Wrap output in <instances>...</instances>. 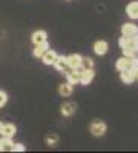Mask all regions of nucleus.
Masks as SVG:
<instances>
[{
    "label": "nucleus",
    "mask_w": 138,
    "mask_h": 153,
    "mask_svg": "<svg viewBox=\"0 0 138 153\" xmlns=\"http://www.w3.org/2000/svg\"><path fill=\"white\" fill-rule=\"evenodd\" d=\"M12 143L11 141V138H8V136H3L2 139H0V152H5V150H11L12 149Z\"/></svg>",
    "instance_id": "dca6fc26"
},
{
    "label": "nucleus",
    "mask_w": 138,
    "mask_h": 153,
    "mask_svg": "<svg viewBox=\"0 0 138 153\" xmlns=\"http://www.w3.org/2000/svg\"><path fill=\"white\" fill-rule=\"evenodd\" d=\"M81 68L83 69H92L94 68V60L89 57H83L81 58Z\"/></svg>",
    "instance_id": "f3484780"
},
{
    "label": "nucleus",
    "mask_w": 138,
    "mask_h": 153,
    "mask_svg": "<svg viewBox=\"0 0 138 153\" xmlns=\"http://www.w3.org/2000/svg\"><path fill=\"white\" fill-rule=\"evenodd\" d=\"M57 143H58V136H57L55 133H51V135L46 136V144H48L49 147H54Z\"/></svg>",
    "instance_id": "a211bd4d"
},
{
    "label": "nucleus",
    "mask_w": 138,
    "mask_h": 153,
    "mask_svg": "<svg viewBox=\"0 0 138 153\" xmlns=\"http://www.w3.org/2000/svg\"><path fill=\"white\" fill-rule=\"evenodd\" d=\"M58 94L63 97V98L71 97V95H72V84H69V83L60 84V87H58Z\"/></svg>",
    "instance_id": "2eb2a0df"
},
{
    "label": "nucleus",
    "mask_w": 138,
    "mask_h": 153,
    "mask_svg": "<svg viewBox=\"0 0 138 153\" xmlns=\"http://www.w3.org/2000/svg\"><path fill=\"white\" fill-rule=\"evenodd\" d=\"M121 34L126 37H132L134 34H137V26L134 23H124L121 26Z\"/></svg>",
    "instance_id": "9b49d317"
},
{
    "label": "nucleus",
    "mask_w": 138,
    "mask_h": 153,
    "mask_svg": "<svg viewBox=\"0 0 138 153\" xmlns=\"http://www.w3.org/2000/svg\"><path fill=\"white\" fill-rule=\"evenodd\" d=\"M2 129H3V123L0 121V135H2Z\"/></svg>",
    "instance_id": "b1692460"
},
{
    "label": "nucleus",
    "mask_w": 138,
    "mask_h": 153,
    "mask_svg": "<svg viewBox=\"0 0 138 153\" xmlns=\"http://www.w3.org/2000/svg\"><path fill=\"white\" fill-rule=\"evenodd\" d=\"M6 103H8V95H6V92L0 91V107H3Z\"/></svg>",
    "instance_id": "412c9836"
},
{
    "label": "nucleus",
    "mask_w": 138,
    "mask_h": 153,
    "mask_svg": "<svg viewBox=\"0 0 138 153\" xmlns=\"http://www.w3.org/2000/svg\"><path fill=\"white\" fill-rule=\"evenodd\" d=\"M106 130H107V126H106V123L104 121H101V120H92L91 121V124H89V132H91V135H94V136H103L104 133H106Z\"/></svg>",
    "instance_id": "f257e3e1"
},
{
    "label": "nucleus",
    "mask_w": 138,
    "mask_h": 153,
    "mask_svg": "<svg viewBox=\"0 0 138 153\" xmlns=\"http://www.w3.org/2000/svg\"><path fill=\"white\" fill-rule=\"evenodd\" d=\"M118 45H120V48L123 49V48H128V46H132V43H131V37H126V35H123L120 40H118Z\"/></svg>",
    "instance_id": "6ab92c4d"
},
{
    "label": "nucleus",
    "mask_w": 138,
    "mask_h": 153,
    "mask_svg": "<svg viewBox=\"0 0 138 153\" xmlns=\"http://www.w3.org/2000/svg\"><path fill=\"white\" fill-rule=\"evenodd\" d=\"M94 76H95L94 68H92V69H83L81 74H80V81H78V83H81L83 86H87V84L92 83Z\"/></svg>",
    "instance_id": "7ed1b4c3"
},
{
    "label": "nucleus",
    "mask_w": 138,
    "mask_h": 153,
    "mask_svg": "<svg viewBox=\"0 0 138 153\" xmlns=\"http://www.w3.org/2000/svg\"><path fill=\"white\" fill-rule=\"evenodd\" d=\"M126 14L131 19H138V0H137V2H131L126 6Z\"/></svg>",
    "instance_id": "9d476101"
},
{
    "label": "nucleus",
    "mask_w": 138,
    "mask_h": 153,
    "mask_svg": "<svg viewBox=\"0 0 138 153\" xmlns=\"http://www.w3.org/2000/svg\"><path fill=\"white\" fill-rule=\"evenodd\" d=\"M137 32H138V29H137Z\"/></svg>",
    "instance_id": "a878e982"
},
{
    "label": "nucleus",
    "mask_w": 138,
    "mask_h": 153,
    "mask_svg": "<svg viewBox=\"0 0 138 153\" xmlns=\"http://www.w3.org/2000/svg\"><path fill=\"white\" fill-rule=\"evenodd\" d=\"M16 133H17V127L14 124H3V129H2V135L3 136L12 138Z\"/></svg>",
    "instance_id": "4468645a"
},
{
    "label": "nucleus",
    "mask_w": 138,
    "mask_h": 153,
    "mask_svg": "<svg viewBox=\"0 0 138 153\" xmlns=\"http://www.w3.org/2000/svg\"><path fill=\"white\" fill-rule=\"evenodd\" d=\"M135 80L138 81V71H137V74H135Z\"/></svg>",
    "instance_id": "393cba45"
},
{
    "label": "nucleus",
    "mask_w": 138,
    "mask_h": 153,
    "mask_svg": "<svg viewBox=\"0 0 138 153\" xmlns=\"http://www.w3.org/2000/svg\"><path fill=\"white\" fill-rule=\"evenodd\" d=\"M115 68H117V71L131 69V58H128V57H121V58H118L117 63H115Z\"/></svg>",
    "instance_id": "ddd939ff"
},
{
    "label": "nucleus",
    "mask_w": 138,
    "mask_h": 153,
    "mask_svg": "<svg viewBox=\"0 0 138 153\" xmlns=\"http://www.w3.org/2000/svg\"><path fill=\"white\" fill-rule=\"evenodd\" d=\"M40 58L43 60V63H45L46 66H51V65H54V61H55V58H57V52L49 48Z\"/></svg>",
    "instance_id": "423d86ee"
},
{
    "label": "nucleus",
    "mask_w": 138,
    "mask_h": 153,
    "mask_svg": "<svg viewBox=\"0 0 138 153\" xmlns=\"http://www.w3.org/2000/svg\"><path fill=\"white\" fill-rule=\"evenodd\" d=\"M131 43H132V48H134L135 51H138V34H134V35L131 37Z\"/></svg>",
    "instance_id": "5701e85b"
},
{
    "label": "nucleus",
    "mask_w": 138,
    "mask_h": 153,
    "mask_svg": "<svg viewBox=\"0 0 138 153\" xmlns=\"http://www.w3.org/2000/svg\"><path fill=\"white\" fill-rule=\"evenodd\" d=\"M12 152H25L26 150V147H25L22 143H17V144H12V149H11Z\"/></svg>",
    "instance_id": "4be33fe9"
},
{
    "label": "nucleus",
    "mask_w": 138,
    "mask_h": 153,
    "mask_svg": "<svg viewBox=\"0 0 138 153\" xmlns=\"http://www.w3.org/2000/svg\"><path fill=\"white\" fill-rule=\"evenodd\" d=\"M107 51H109V45H107V42H104V40H98V42H95L94 43V52L97 54V55H106L107 54Z\"/></svg>",
    "instance_id": "39448f33"
},
{
    "label": "nucleus",
    "mask_w": 138,
    "mask_h": 153,
    "mask_svg": "<svg viewBox=\"0 0 138 153\" xmlns=\"http://www.w3.org/2000/svg\"><path fill=\"white\" fill-rule=\"evenodd\" d=\"M81 55L80 54H71L69 57H66V61H68V68L71 69H75V68H78L81 66Z\"/></svg>",
    "instance_id": "0eeeda50"
},
{
    "label": "nucleus",
    "mask_w": 138,
    "mask_h": 153,
    "mask_svg": "<svg viewBox=\"0 0 138 153\" xmlns=\"http://www.w3.org/2000/svg\"><path fill=\"white\" fill-rule=\"evenodd\" d=\"M123 51V57H128V58H132L134 55H135V52L137 51L132 48V46H128V48H123L121 49Z\"/></svg>",
    "instance_id": "aec40b11"
},
{
    "label": "nucleus",
    "mask_w": 138,
    "mask_h": 153,
    "mask_svg": "<svg viewBox=\"0 0 138 153\" xmlns=\"http://www.w3.org/2000/svg\"><path fill=\"white\" fill-rule=\"evenodd\" d=\"M58 72H65L66 68H68V61H66V57L65 55H57L55 61H54V65H52Z\"/></svg>",
    "instance_id": "1a4fd4ad"
},
{
    "label": "nucleus",
    "mask_w": 138,
    "mask_h": 153,
    "mask_svg": "<svg viewBox=\"0 0 138 153\" xmlns=\"http://www.w3.org/2000/svg\"><path fill=\"white\" fill-rule=\"evenodd\" d=\"M135 74H137V71H134V69H123V71H120V78L124 84H132L135 81Z\"/></svg>",
    "instance_id": "f03ea898"
},
{
    "label": "nucleus",
    "mask_w": 138,
    "mask_h": 153,
    "mask_svg": "<svg viewBox=\"0 0 138 153\" xmlns=\"http://www.w3.org/2000/svg\"><path fill=\"white\" fill-rule=\"evenodd\" d=\"M49 48H51V46H49V43H48V40H45V42H42V43H39V45H35V48H34V57L35 58H40L45 52H46V51L49 49Z\"/></svg>",
    "instance_id": "6e6552de"
},
{
    "label": "nucleus",
    "mask_w": 138,
    "mask_h": 153,
    "mask_svg": "<svg viewBox=\"0 0 138 153\" xmlns=\"http://www.w3.org/2000/svg\"><path fill=\"white\" fill-rule=\"evenodd\" d=\"M75 110H77V104L72 103V101H66V103H63L60 107V112L63 117H71V115L75 113Z\"/></svg>",
    "instance_id": "20e7f679"
},
{
    "label": "nucleus",
    "mask_w": 138,
    "mask_h": 153,
    "mask_svg": "<svg viewBox=\"0 0 138 153\" xmlns=\"http://www.w3.org/2000/svg\"><path fill=\"white\" fill-rule=\"evenodd\" d=\"M31 40H32L34 45H39V43L48 40V34H46V31H35L31 37Z\"/></svg>",
    "instance_id": "f8f14e48"
}]
</instances>
